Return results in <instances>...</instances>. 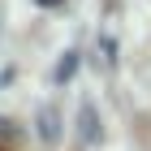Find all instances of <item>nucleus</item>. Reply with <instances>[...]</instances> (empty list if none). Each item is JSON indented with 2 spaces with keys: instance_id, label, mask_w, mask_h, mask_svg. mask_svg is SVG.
Listing matches in <instances>:
<instances>
[{
  "instance_id": "1",
  "label": "nucleus",
  "mask_w": 151,
  "mask_h": 151,
  "mask_svg": "<svg viewBox=\"0 0 151 151\" xmlns=\"http://www.w3.org/2000/svg\"><path fill=\"white\" fill-rule=\"evenodd\" d=\"M0 151H9V147H0Z\"/></svg>"
}]
</instances>
